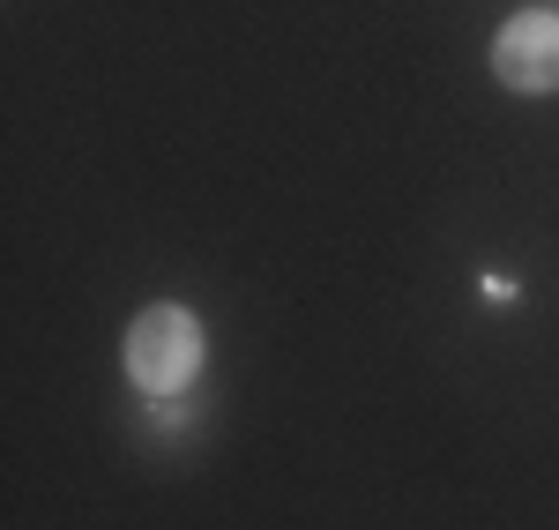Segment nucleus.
Returning a JSON list of instances; mask_svg holds the SVG:
<instances>
[{
  "mask_svg": "<svg viewBox=\"0 0 559 530\" xmlns=\"http://www.w3.org/2000/svg\"><path fill=\"white\" fill-rule=\"evenodd\" d=\"M492 75L522 97H545L559 90V15L552 8H522L500 23V38H492Z\"/></svg>",
  "mask_w": 559,
  "mask_h": 530,
  "instance_id": "f03ea898",
  "label": "nucleus"
},
{
  "mask_svg": "<svg viewBox=\"0 0 559 530\" xmlns=\"http://www.w3.org/2000/svg\"><path fill=\"white\" fill-rule=\"evenodd\" d=\"M202 374V321L187 307H150L128 329V381L150 397H179Z\"/></svg>",
  "mask_w": 559,
  "mask_h": 530,
  "instance_id": "f257e3e1",
  "label": "nucleus"
}]
</instances>
